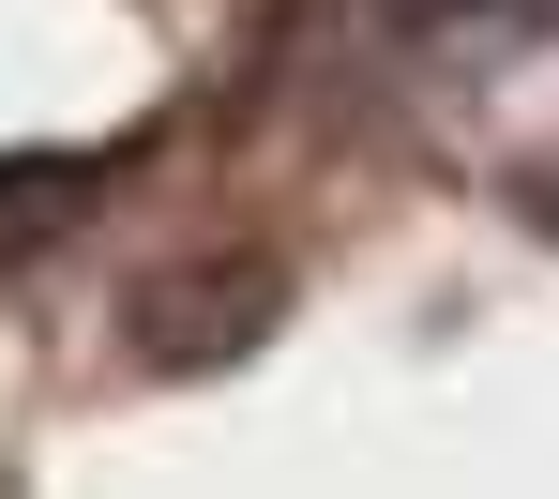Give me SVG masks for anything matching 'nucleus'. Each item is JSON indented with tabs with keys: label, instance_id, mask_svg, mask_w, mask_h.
<instances>
[{
	"label": "nucleus",
	"instance_id": "f257e3e1",
	"mask_svg": "<svg viewBox=\"0 0 559 499\" xmlns=\"http://www.w3.org/2000/svg\"><path fill=\"white\" fill-rule=\"evenodd\" d=\"M258 273H242V288H227V273H182V288H152L136 302V333H152V348H167V364H197V348H242V318H258Z\"/></svg>",
	"mask_w": 559,
	"mask_h": 499
},
{
	"label": "nucleus",
	"instance_id": "f03ea898",
	"mask_svg": "<svg viewBox=\"0 0 559 499\" xmlns=\"http://www.w3.org/2000/svg\"><path fill=\"white\" fill-rule=\"evenodd\" d=\"M530 198H545V227H559V167H545V182H530Z\"/></svg>",
	"mask_w": 559,
	"mask_h": 499
}]
</instances>
